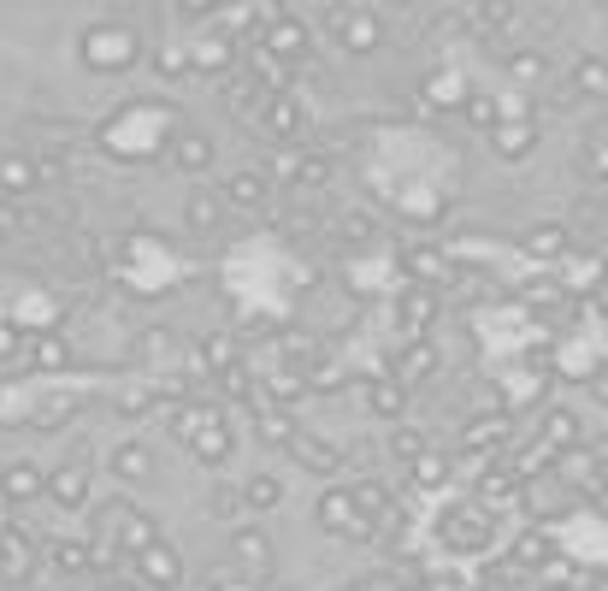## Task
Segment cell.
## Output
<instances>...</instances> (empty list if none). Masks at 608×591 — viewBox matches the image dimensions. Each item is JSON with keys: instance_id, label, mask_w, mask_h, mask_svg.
Instances as JSON below:
<instances>
[{"instance_id": "6da1fadb", "label": "cell", "mask_w": 608, "mask_h": 591, "mask_svg": "<svg viewBox=\"0 0 608 591\" xmlns=\"http://www.w3.org/2000/svg\"><path fill=\"white\" fill-rule=\"evenodd\" d=\"M325 24H332V37H337V48L343 54H355V60H367V54H378L385 48V12H373V7H325L319 12Z\"/></svg>"}, {"instance_id": "7a4b0ae2", "label": "cell", "mask_w": 608, "mask_h": 591, "mask_svg": "<svg viewBox=\"0 0 608 591\" xmlns=\"http://www.w3.org/2000/svg\"><path fill=\"white\" fill-rule=\"evenodd\" d=\"M438 532H443V545L455 556H484L496 545V515L479 509V502H461V509H443Z\"/></svg>"}, {"instance_id": "3957f363", "label": "cell", "mask_w": 608, "mask_h": 591, "mask_svg": "<svg viewBox=\"0 0 608 591\" xmlns=\"http://www.w3.org/2000/svg\"><path fill=\"white\" fill-rule=\"evenodd\" d=\"M184 449H189L201 467H224V462H231V449H237V432L224 426V414H219L213 403H196V426H189Z\"/></svg>"}, {"instance_id": "277c9868", "label": "cell", "mask_w": 608, "mask_h": 591, "mask_svg": "<svg viewBox=\"0 0 608 591\" xmlns=\"http://www.w3.org/2000/svg\"><path fill=\"white\" fill-rule=\"evenodd\" d=\"M295 184V189H319V184H332L337 178V160L332 154H319V148H284L272 160V172H266V184Z\"/></svg>"}, {"instance_id": "5b68a950", "label": "cell", "mask_w": 608, "mask_h": 591, "mask_svg": "<svg viewBox=\"0 0 608 591\" xmlns=\"http://www.w3.org/2000/svg\"><path fill=\"white\" fill-rule=\"evenodd\" d=\"M130 568H136V585H143V591H178L184 585V556L171 550L166 538H154V545L136 550Z\"/></svg>"}, {"instance_id": "8992f818", "label": "cell", "mask_w": 608, "mask_h": 591, "mask_svg": "<svg viewBox=\"0 0 608 591\" xmlns=\"http://www.w3.org/2000/svg\"><path fill=\"white\" fill-rule=\"evenodd\" d=\"M42 497L65 515H90V462H60L42 474Z\"/></svg>"}, {"instance_id": "52a82bcc", "label": "cell", "mask_w": 608, "mask_h": 591, "mask_svg": "<svg viewBox=\"0 0 608 591\" xmlns=\"http://www.w3.org/2000/svg\"><path fill=\"white\" fill-rule=\"evenodd\" d=\"M136 54H143L136 30H90V37H83V60H90L95 72H130Z\"/></svg>"}, {"instance_id": "ba28073f", "label": "cell", "mask_w": 608, "mask_h": 591, "mask_svg": "<svg viewBox=\"0 0 608 591\" xmlns=\"http://www.w3.org/2000/svg\"><path fill=\"white\" fill-rule=\"evenodd\" d=\"M213 196L224 201V214H260V207H272V184L260 166H237L231 178H219Z\"/></svg>"}, {"instance_id": "9c48e42d", "label": "cell", "mask_w": 608, "mask_h": 591, "mask_svg": "<svg viewBox=\"0 0 608 591\" xmlns=\"http://www.w3.org/2000/svg\"><path fill=\"white\" fill-rule=\"evenodd\" d=\"M260 136H266V143H284V148H302V136H307V113L295 107V95H272V101H260Z\"/></svg>"}, {"instance_id": "30bf717a", "label": "cell", "mask_w": 608, "mask_h": 591, "mask_svg": "<svg viewBox=\"0 0 608 591\" xmlns=\"http://www.w3.org/2000/svg\"><path fill=\"white\" fill-rule=\"evenodd\" d=\"M438 367H443V350L431 338H408L402 343V355H396V367H390V379L402 391H413V385H431L438 379Z\"/></svg>"}, {"instance_id": "8fae6325", "label": "cell", "mask_w": 608, "mask_h": 591, "mask_svg": "<svg viewBox=\"0 0 608 591\" xmlns=\"http://www.w3.org/2000/svg\"><path fill=\"white\" fill-rule=\"evenodd\" d=\"M36 538L24 527H7L0 532V585H30V573H36Z\"/></svg>"}, {"instance_id": "7c38bea8", "label": "cell", "mask_w": 608, "mask_h": 591, "mask_svg": "<svg viewBox=\"0 0 608 591\" xmlns=\"http://www.w3.org/2000/svg\"><path fill=\"white\" fill-rule=\"evenodd\" d=\"M48 184L36 154H0V201H30Z\"/></svg>"}, {"instance_id": "4fadbf2b", "label": "cell", "mask_w": 608, "mask_h": 591, "mask_svg": "<svg viewBox=\"0 0 608 591\" xmlns=\"http://www.w3.org/2000/svg\"><path fill=\"white\" fill-rule=\"evenodd\" d=\"M537 444H544L549 456H567V449L585 444V421H579V414H573L567 403H549L544 421H537Z\"/></svg>"}, {"instance_id": "5bb4252c", "label": "cell", "mask_w": 608, "mask_h": 591, "mask_svg": "<svg viewBox=\"0 0 608 591\" xmlns=\"http://www.w3.org/2000/svg\"><path fill=\"white\" fill-rule=\"evenodd\" d=\"M509 444H514V421H509V414H479V421L461 432V449H467V456H479V462L502 456Z\"/></svg>"}, {"instance_id": "9a60e30c", "label": "cell", "mask_w": 608, "mask_h": 591, "mask_svg": "<svg viewBox=\"0 0 608 591\" xmlns=\"http://www.w3.org/2000/svg\"><path fill=\"white\" fill-rule=\"evenodd\" d=\"M284 456L295 462V467H307V474H319V479H332L337 467H343V444H332V438H319V432H295L290 438V449Z\"/></svg>"}, {"instance_id": "2e32d148", "label": "cell", "mask_w": 608, "mask_h": 591, "mask_svg": "<svg viewBox=\"0 0 608 591\" xmlns=\"http://www.w3.org/2000/svg\"><path fill=\"white\" fill-rule=\"evenodd\" d=\"M396 314H402V332H408V338H426L431 325H438V314H443V290L408 284V290H402V308H396Z\"/></svg>"}, {"instance_id": "e0dca14e", "label": "cell", "mask_w": 608, "mask_h": 591, "mask_svg": "<svg viewBox=\"0 0 608 591\" xmlns=\"http://www.w3.org/2000/svg\"><path fill=\"white\" fill-rule=\"evenodd\" d=\"M520 249H526L532 260H562V255L573 249L567 219H532L526 231H520Z\"/></svg>"}, {"instance_id": "ac0fdd59", "label": "cell", "mask_w": 608, "mask_h": 591, "mask_svg": "<svg viewBox=\"0 0 608 591\" xmlns=\"http://www.w3.org/2000/svg\"><path fill=\"white\" fill-rule=\"evenodd\" d=\"M184 231L189 237H219L224 231V201L213 189H189L184 196Z\"/></svg>"}, {"instance_id": "d6986e66", "label": "cell", "mask_w": 608, "mask_h": 591, "mask_svg": "<svg viewBox=\"0 0 608 591\" xmlns=\"http://www.w3.org/2000/svg\"><path fill=\"white\" fill-rule=\"evenodd\" d=\"M231 562L249 568V580H266L272 573V538L254 532V527H237L231 532Z\"/></svg>"}, {"instance_id": "ffe728a7", "label": "cell", "mask_w": 608, "mask_h": 591, "mask_svg": "<svg viewBox=\"0 0 608 591\" xmlns=\"http://www.w3.org/2000/svg\"><path fill=\"white\" fill-rule=\"evenodd\" d=\"M213 160H219V148H213V136H201V131H184L178 143H171V166H178L184 178H201Z\"/></svg>"}, {"instance_id": "44dd1931", "label": "cell", "mask_w": 608, "mask_h": 591, "mask_svg": "<svg viewBox=\"0 0 608 591\" xmlns=\"http://www.w3.org/2000/svg\"><path fill=\"white\" fill-rule=\"evenodd\" d=\"M509 556H514V573H537V568H549V562H555V545H549V532H544V527H526V532H514Z\"/></svg>"}, {"instance_id": "7402d4cb", "label": "cell", "mask_w": 608, "mask_h": 591, "mask_svg": "<svg viewBox=\"0 0 608 591\" xmlns=\"http://www.w3.org/2000/svg\"><path fill=\"white\" fill-rule=\"evenodd\" d=\"M314 520L325 532H337V538H349L355 532V502H349V491H343V485H332V491H319V502H314Z\"/></svg>"}, {"instance_id": "603a6c76", "label": "cell", "mask_w": 608, "mask_h": 591, "mask_svg": "<svg viewBox=\"0 0 608 591\" xmlns=\"http://www.w3.org/2000/svg\"><path fill=\"white\" fill-rule=\"evenodd\" d=\"M113 520H118V538H113L107 550H118V556H136L143 545H154V538H160V527H154V515H143V509H118Z\"/></svg>"}, {"instance_id": "cb8c5ba5", "label": "cell", "mask_w": 608, "mask_h": 591, "mask_svg": "<svg viewBox=\"0 0 608 591\" xmlns=\"http://www.w3.org/2000/svg\"><path fill=\"white\" fill-rule=\"evenodd\" d=\"M0 497H7V502H36L42 497V467L36 462H7V467H0Z\"/></svg>"}, {"instance_id": "d4e9b609", "label": "cell", "mask_w": 608, "mask_h": 591, "mask_svg": "<svg viewBox=\"0 0 608 591\" xmlns=\"http://www.w3.org/2000/svg\"><path fill=\"white\" fill-rule=\"evenodd\" d=\"M242 491V509L249 515H272L277 502H284V479L272 474V467H260V474H249V485H237Z\"/></svg>"}, {"instance_id": "484cf974", "label": "cell", "mask_w": 608, "mask_h": 591, "mask_svg": "<svg viewBox=\"0 0 608 591\" xmlns=\"http://www.w3.org/2000/svg\"><path fill=\"white\" fill-rule=\"evenodd\" d=\"M562 83H567L573 101H602V95H608V65H602L597 54H579L573 77H562Z\"/></svg>"}, {"instance_id": "4316f807", "label": "cell", "mask_w": 608, "mask_h": 591, "mask_svg": "<svg viewBox=\"0 0 608 591\" xmlns=\"http://www.w3.org/2000/svg\"><path fill=\"white\" fill-rule=\"evenodd\" d=\"M367 408L378 414V421H402V414H408V391L396 385L390 373H373L367 379Z\"/></svg>"}, {"instance_id": "83f0119b", "label": "cell", "mask_w": 608, "mask_h": 591, "mask_svg": "<svg viewBox=\"0 0 608 591\" xmlns=\"http://www.w3.org/2000/svg\"><path fill=\"white\" fill-rule=\"evenodd\" d=\"M254 432H260V444H272V449H290V438L302 432V421H295L290 408H272V403H260L254 408Z\"/></svg>"}, {"instance_id": "f1b7e54d", "label": "cell", "mask_w": 608, "mask_h": 591, "mask_svg": "<svg viewBox=\"0 0 608 591\" xmlns=\"http://www.w3.org/2000/svg\"><path fill=\"white\" fill-rule=\"evenodd\" d=\"M90 556H95V545H83V538H48V568L65 573V580L90 573Z\"/></svg>"}, {"instance_id": "f546056e", "label": "cell", "mask_w": 608, "mask_h": 591, "mask_svg": "<svg viewBox=\"0 0 608 591\" xmlns=\"http://www.w3.org/2000/svg\"><path fill=\"white\" fill-rule=\"evenodd\" d=\"M408 272H413V284L438 290L443 278H449V260H443L438 242H413V249H408Z\"/></svg>"}, {"instance_id": "4dcf8cb0", "label": "cell", "mask_w": 608, "mask_h": 591, "mask_svg": "<svg viewBox=\"0 0 608 591\" xmlns=\"http://www.w3.org/2000/svg\"><path fill=\"white\" fill-rule=\"evenodd\" d=\"M491 148L502 154V160H526V154L537 148V125H532V118H520V125H496Z\"/></svg>"}, {"instance_id": "1f68e13d", "label": "cell", "mask_w": 608, "mask_h": 591, "mask_svg": "<svg viewBox=\"0 0 608 591\" xmlns=\"http://www.w3.org/2000/svg\"><path fill=\"white\" fill-rule=\"evenodd\" d=\"M579 178L590 184V189H602V178H608V136L602 131H585V143H579Z\"/></svg>"}, {"instance_id": "d6a6232c", "label": "cell", "mask_w": 608, "mask_h": 591, "mask_svg": "<svg viewBox=\"0 0 608 591\" xmlns=\"http://www.w3.org/2000/svg\"><path fill=\"white\" fill-rule=\"evenodd\" d=\"M408 479L420 485V491H438V485L455 479V456H443V449H426L420 462H408Z\"/></svg>"}, {"instance_id": "836d02e7", "label": "cell", "mask_w": 608, "mask_h": 591, "mask_svg": "<svg viewBox=\"0 0 608 591\" xmlns=\"http://www.w3.org/2000/svg\"><path fill=\"white\" fill-rule=\"evenodd\" d=\"M502 65H509V77L520 83V90H537V83L549 77V60L537 54V48H509V60H502Z\"/></svg>"}, {"instance_id": "e575fe53", "label": "cell", "mask_w": 608, "mask_h": 591, "mask_svg": "<svg viewBox=\"0 0 608 591\" xmlns=\"http://www.w3.org/2000/svg\"><path fill=\"white\" fill-rule=\"evenodd\" d=\"M113 474L125 479V485H130V479L143 485V479L154 474V456H148V444H118V449H113Z\"/></svg>"}, {"instance_id": "d590c367", "label": "cell", "mask_w": 608, "mask_h": 591, "mask_svg": "<svg viewBox=\"0 0 608 591\" xmlns=\"http://www.w3.org/2000/svg\"><path fill=\"white\" fill-rule=\"evenodd\" d=\"M332 237L343 242V249H367V242L378 237V225H373L367 214H337V225H332Z\"/></svg>"}, {"instance_id": "8d00e7d4", "label": "cell", "mask_w": 608, "mask_h": 591, "mask_svg": "<svg viewBox=\"0 0 608 591\" xmlns=\"http://www.w3.org/2000/svg\"><path fill=\"white\" fill-rule=\"evenodd\" d=\"M207 515L231 527V520H242L249 509H242V491H237V485H213V491H207Z\"/></svg>"}, {"instance_id": "74e56055", "label": "cell", "mask_w": 608, "mask_h": 591, "mask_svg": "<svg viewBox=\"0 0 608 591\" xmlns=\"http://www.w3.org/2000/svg\"><path fill=\"white\" fill-rule=\"evenodd\" d=\"M461 113H467V125H473V131H496V125H502V118H496V101L484 95V90H467Z\"/></svg>"}, {"instance_id": "f35d334b", "label": "cell", "mask_w": 608, "mask_h": 591, "mask_svg": "<svg viewBox=\"0 0 608 591\" xmlns=\"http://www.w3.org/2000/svg\"><path fill=\"white\" fill-rule=\"evenodd\" d=\"M201 361H207V373H224V367H237V343L224 338V332H207V338H201Z\"/></svg>"}, {"instance_id": "ab89813d", "label": "cell", "mask_w": 608, "mask_h": 591, "mask_svg": "<svg viewBox=\"0 0 608 591\" xmlns=\"http://www.w3.org/2000/svg\"><path fill=\"white\" fill-rule=\"evenodd\" d=\"M390 449H396L402 462H420L426 449H431V438H426L420 426H396V432H390Z\"/></svg>"}, {"instance_id": "60d3db41", "label": "cell", "mask_w": 608, "mask_h": 591, "mask_svg": "<svg viewBox=\"0 0 608 591\" xmlns=\"http://www.w3.org/2000/svg\"><path fill=\"white\" fill-rule=\"evenodd\" d=\"M201 591H266L260 580H249V573H237V568H213L201 580Z\"/></svg>"}, {"instance_id": "b9f144b4", "label": "cell", "mask_w": 608, "mask_h": 591, "mask_svg": "<svg viewBox=\"0 0 608 591\" xmlns=\"http://www.w3.org/2000/svg\"><path fill=\"white\" fill-rule=\"evenodd\" d=\"M266 391H272V403H277V396H284V403H295L307 385H302V373H295V367H272V373H266Z\"/></svg>"}, {"instance_id": "7bdbcfd3", "label": "cell", "mask_w": 608, "mask_h": 591, "mask_svg": "<svg viewBox=\"0 0 608 591\" xmlns=\"http://www.w3.org/2000/svg\"><path fill=\"white\" fill-rule=\"evenodd\" d=\"M72 408H77V396H48V403L36 408V426H42V432H54V426L72 421Z\"/></svg>"}, {"instance_id": "ee69618b", "label": "cell", "mask_w": 608, "mask_h": 591, "mask_svg": "<svg viewBox=\"0 0 608 591\" xmlns=\"http://www.w3.org/2000/svg\"><path fill=\"white\" fill-rule=\"evenodd\" d=\"M30 361H36V367H42V373H60V367H65V361H72V350H65V343H60V338H42V343H36V350H30Z\"/></svg>"}, {"instance_id": "f6af8a7d", "label": "cell", "mask_w": 608, "mask_h": 591, "mask_svg": "<svg viewBox=\"0 0 608 591\" xmlns=\"http://www.w3.org/2000/svg\"><path fill=\"white\" fill-rule=\"evenodd\" d=\"M254 95H260V90H254V83L242 77V72L219 83V101H224V107H254Z\"/></svg>"}, {"instance_id": "bcb514c9", "label": "cell", "mask_w": 608, "mask_h": 591, "mask_svg": "<svg viewBox=\"0 0 608 591\" xmlns=\"http://www.w3.org/2000/svg\"><path fill=\"white\" fill-rule=\"evenodd\" d=\"M573 225H579V231L597 242V231H602V207H597V196H585L579 207H573ZM573 225H567V231H573Z\"/></svg>"}, {"instance_id": "7dc6e473", "label": "cell", "mask_w": 608, "mask_h": 591, "mask_svg": "<svg viewBox=\"0 0 608 591\" xmlns=\"http://www.w3.org/2000/svg\"><path fill=\"white\" fill-rule=\"evenodd\" d=\"M396 591H438V585H431V580H402Z\"/></svg>"}, {"instance_id": "c3c4849f", "label": "cell", "mask_w": 608, "mask_h": 591, "mask_svg": "<svg viewBox=\"0 0 608 591\" xmlns=\"http://www.w3.org/2000/svg\"><path fill=\"white\" fill-rule=\"evenodd\" d=\"M101 591H143V585H136V580H107Z\"/></svg>"}]
</instances>
